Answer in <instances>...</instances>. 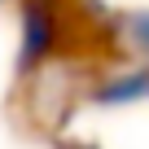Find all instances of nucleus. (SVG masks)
<instances>
[{
  "mask_svg": "<svg viewBox=\"0 0 149 149\" xmlns=\"http://www.w3.org/2000/svg\"><path fill=\"white\" fill-rule=\"evenodd\" d=\"M57 44V13L40 0H26L22 5V48H18V74L35 70Z\"/></svg>",
  "mask_w": 149,
  "mask_h": 149,
  "instance_id": "1",
  "label": "nucleus"
},
{
  "mask_svg": "<svg viewBox=\"0 0 149 149\" xmlns=\"http://www.w3.org/2000/svg\"><path fill=\"white\" fill-rule=\"evenodd\" d=\"M149 97V70H136V74H123V79H110L92 92L97 105H127V101H145Z\"/></svg>",
  "mask_w": 149,
  "mask_h": 149,
  "instance_id": "2",
  "label": "nucleus"
},
{
  "mask_svg": "<svg viewBox=\"0 0 149 149\" xmlns=\"http://www.w3.org/2000/svg\"><path fill=\"white\" fill-rule=\"evenodd\" d=\"M127 26H132V35H136V44H140V48L149 53V13H136V18H132Z\"/></svg>",
  "mask_w": 149,
  "mask_h": 149,
  "instance_id": "3",
  "label": "nucleus"
},
{
  "mask_svg": "<svg viewBox=\"0 0 149 149\" xmlns=\"http://www.w3.org/2000/svg\"><path fill=\"white\" fill-rule=\"evenodd\" d=\"M61 149H97V145H61Z\"/></svg>",
  "mask_w": 149,
  "mask_h": 149,
  "instance_id": "4",
  "label": "nucleus"
}]
</instances>
